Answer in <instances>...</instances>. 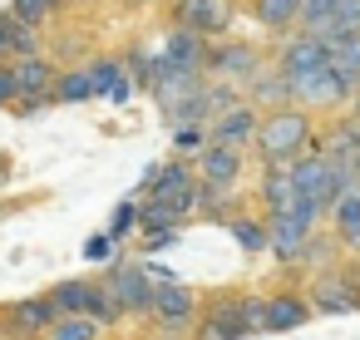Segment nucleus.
<instances>
[{
	"mask_svg": "<svg viewBox=\"0 0 360 340\" xmlns=\"http://www.w3.org/2000/svg\"><path fill=\"white\" fill-rule=\"evenodd\" d=\"M257 202H262L266 217H271V212H286V207L296 202L291 163H262V173H257Z\"/></svg>",
	"mask_w": 360,
	"mask_h": 340,
	"instance_id": "obj_20",
	"label": "nucleus"
},
{
	"mask_svg": "<svg viewBox=\"0 0 360 340\" xmlns=\"http://www.w3.org/2000/svg\"><path fill=\"white\" fill-rule=\"evenodd\" d=\"M153 65H158V55H153L148 45H129V50H124V70H129V79H134L139 94H148V84H153Z\"/></svg>",
	"mask_w": 360,
	"mask_h": 340,
	"instance_id": "obj_35",
	"label": "nucleus"
},
{
	"mask_svg": "<svg viewBox=\"0 0 360 340\" xmlns=\"http://www.w3.org/2000/svg\"><path fill=\"white\" fill-rule=\"evenodd\" d=\"M311 315H316V310H311L306 291H266V330H271V335L301 330Z\"/></svg>",
	"mask_w": 360,
	"mask_h": 340,
	"instance_id": "obj_18",
	"label": "nucleus"
},
{
	"mask_svg": "<svg viewBox=\"0 0 360 340\" xmlns=\"http://www.w3.org/2000/svg\"><path fill=\"white\" fill-rule=\"evenodd\" d=\"M311 148H321L316 143V114L311 109L281 104V109H266L262 114V129H257V143H252V153L262 163H296Z\"/></svg>",
	"mask_w": 360,
	"mask_h": 340,
	"instance_id": "obj_1",
	"label": "nucleus"
},
{
	"mask_svg": "<svg viewBox=\"0 0 360 340\" xmlns=\"http://www.w3.org/2000/svg\"><path fill=\"white\" fill-rule=\"evenodd\" d=\"M326 222H330V232H335V242L345 247V251H355L360 256V178L326 207Z\"/></svg>",
	"mask_w": 360,
	"mask_h": 340,
	"instance_id": "obj_16",
	"label": "nucleus"
},
{
	"mask_svg": "<svg viewBox=\"0 0 360 340\" xmlns=\"http://www.w3.org/2000/svg\"><path fill=\"white\" fill-rule=\"evenodd\" d=\"M0 340H6V320H0Z\"/></svg>",
	"mask_w": 360,
	"mask_h": 340,
	"instance_id": "obj_46",
	"label": "nucleus"
},
{
	"mask_svg": "<svg viewBox=\"0 0 360 340\" xmlns=\"http://www.w3.org/2000/svg\"><path fill=\"white\" fill-rule=\"evenodd\" d=\"M227 232H232L237 251H247V256H266V217H257V212H237V217H227Z\"/></svg>",
	"mask_w": 360,
	"mask_h": 340,
	"instance_id": "obj_26",
	"label": "nucleus"
},
{
	"mask_svg": "<svg viewBox=\"0 0 360 340\" xmlns=\"http://www.w3.org/2000/svg\"><path fill=\"white\" fill-rule=\"evenodd\" d=\"M345 109H350V114H355V119H360V89H355V94H350V104H345Z\"/></svg>",
	"mask_w": 360,
	"mask_h": 340,
	"instance_id": "obj_44",
	"label": "nucleus"
},
{
	"mask_svg": "<svg viewBox=\"0 0 360 340\" xmlns=\"http://www.w3.org/2000/svg\"><path fill=\"white\" fill-rule=\"evenodd\" d=\"M262 65H266V55H262L252 40H227V35H222V40H212V45H207L202 74H207V79H217V84H237V89H242Z\"/></svg>",
	"mask_w": 360,
	"mask_h": 340,
	"instance_id": "obj_7",
	"label": "nucleus"
},
{
	"mask_svg": "<svg viewBox=\"0 0 360 340\" xmlns=\"http://www.w3.org/2000/svg\"><path fill=\"white\" fill-rule=\"evenodd\" d=\"M0 320H6V340H45V330L60 320V306L50 291H40V296H20L11 306H0Z\"/></svg>",
	"mask_w": 360,
	"mask_h": 340,
	"instance_id": "obj_9",
	"label": "nucleus"
},
{
	"mask_svg": "<svg viewBox=\"0 0 360 340\" xmlns=\"http://www.w3.org/2000/svg\"><path fill=\"white\" fill-rule=\"evenodd\" d=\"M114 251H124V247H119L109 232H94V237L84 242V256H89V261H99V266H109V261H114Z\"/></svg>",
	"mask_w": 360,
	"mask_h": 340,
	"instance_id": "obj_39",
	"label": "nucleus"
},
{
	"mask_svg": "<svg viewBox=\"0 0 360 340\" xmlns=\"http://www.w3.org/2000/svg\"><path fill=\"white\" fill-rule=\"evenodd\" d=\"M326 45H340L345 35H360V0H335V11H330V25L316 30Z\"/></svg>",
	"mask_w": 360,
	"mask_h": 340,
	"instance_id": "obj_30",
	"label": "nucleus"
},
{
	"mask_svg": "<svg viewBox=\"0 0 360 340\" xmlns=\"http://www.w3.org/2000/svg\"><path fill=\"white\" fill-rule=\"evenodd\" d=\"M148 340H168V335H158V330H153V335H148Z\"/></svg>",
	"mask_w": 360,
	"mask_h": 340,
	"instance_id": "obj_45",
	"label": "nucleus"
},
{
	"mask_svg": "<svg viewBox=\"0 0 360 340\" xmlns=\"http://www.w3.org/2000/svg\"><path fill=\"white\" fill-rule=\"evenodd\" d=\"M207 143H212L207 119H183V124H173V153H178V158H198Z\"/></svg>",
	"mask_w": 360,
	"mask_h": 340,
	"instance_id": "obj_31",
	"label": "nucleus"
},
{
	"mask_svg": "<svg viewBox=\"0 0 360 340\" xmlns=\"http://www.w3.org/2000/svg\"><path fill=\"white\" fill-rule=\"evenodd\" d=\"M207 45H212V40H202L198 30H188V25H173L158 55H163L168 65H178V70H198V74H202V60H207Z\"/></svg>",
	"mask_w": 360,
	"mask_h": 340,
	"instance_id": "obj_22",
	"label": "nucleus"
},
{
	"mask_svg": "<svg viewBox=\"0 0 360 340\" xmlns=\"http://www.w3.org/2000/svg\"><path fill=\"white\" fill-rule=\"evenodd\" d=\"M291 183H296V197H311V202L326 212V207L355 183V168L326 158L321 148H311V153H301V158L291 163Z\"/></svg>",
	"mask_w": 360,
	"mask_h": 340,
	"instance_id": "obj_2",
	"label": "nucleus"
},
{
	"mask_svg": "<svg viewBox=\"0 0 360 340\" xmlns=\"http://www.w3.org/2000/svg\"><path fill=\"white\" fill-rule=\"evenodd\" d=\"M193 340H247L242 330V310H237V291H217L198 306V330Z\"/></svg>",
	"mask_w": 360,
	"mask_h": 340,
	"instance_id": "obj_13",
	"label": "nucleus"
},
{
	"mask_svg": "<svg viewBox=\"0 0 360 340\" xmlns=\"http://www.w3.org/2000/svg\"><path fill=\"white\" fill-rule=\"evenodd\" d=\"M257 129H262V109H257V104H247V99H237L232 109H222L217 119H207V133H212V143H222V148H237V153H252V143H257Z\"/></svg>",
	"mask_w": 360,
	"mask_h": 340,
	"instance_id": "obj_12",
	"label": "nucleus"
},
{
	"mask_svg": "<svg viewBox=\"0 0 360 340\" xmlns=\"http://www.w3.org/2000/svg\"><path fill=\"white\" fill-rule=\"evenodd\" d=\"M168 15H173V25H188V30H198L202 40H222V35L232 30L237 0H173Z\"/></svg>",
	"mask_w": 360,
	"mask_h": 340,
	"instance_id": "obj_10",
	"label": "nucleus"
},
{
	"mask_svg": "<svg viewBox=\"0 0 360 340\" xmlns=\"http://www.w3.org/2000/svg\"><path fill=\"white\" fill-rule=\"evenodd\" d=\"M45 340H104V325L94 315H60L45 330Z\"/></svg>",
	"mask_w": 360,
	"mask_h": 340,
	"instance_id": "obj_32",
	"label": "nucleus"
},
{
	"mask_svg": "<svg viewBox=\"0 0 360 340\" xmlns=\"http://www.w3.org/2000/svg\"><path fill=\"white\" fill-rule=\"evenodd\" d=\"M242 6H247V15H252L262 30H271V35L296 30V15H301V0H242Z\"/></svg>",
	"mask_w": 360,
	"mask_h": 340,
	"instance_id": "obj_24",
	"label": "nucleus"
},
{
	"mask_svg": "<svg viewBox=\"0 0 360 340\" xmlns=\"http://www.w3.org/2000/svg\"><path fill=\"white\" fill-rule=\"evenodd\" d=\"M316 143H321V153L326 158H335V163H350L355 168V158H360V119L345 109V114H335L326 129H316Z\"/></svg>",
	"mask_w": 360,
	"mask_h": 340,
	"instance_id": "obj_15",
	"label": "nucleus"
},
{
	"mask_svg": "<svg viewBox=\"0 0 360 340\" xmlns=\"http://www.w3.org/2000/svg\"><path fill=\"white\" fill-rule=\"evenodd\" d=\"M198 183H212V188H242V173H247V153L237 148H222V143H207L198 158Z\"/></svg>",
	"mask_w": 360,
	"mask_h": 340,
	"instance_id": "obj_14",
	"label": "nucleus"
},
{
	"mask_svg": "<svg viewBox=\"0 0 360 340\" xmlns=\"http://www.w3.org/2000/svg\"><path fill=\"white\" fill-rule=\"evenodd\" d=\"M306 301H311L316 315H350V310H360V266L335 261L330 271L311 276Z\"/></svg>",
	"mask_w": 360,
	"mask_h": 340,
	"instance_id": "obj_5",
	"label": "nucleus"
},
{
	"mask_svg": "<svg viewBox=\"0 0 360 340\" xmlns=\"http://www.w3.org/2000/svg\"><path fill=\"white\" fill-rule=\"evenodd\" d=\"M50 104H55L50 94H20V99H15L11 109H15V119H40V114H45Z\"/></svg>",
	"mask_w": 360,
	"mask_h": 340,
	"instance_id": "obj_40",
	"label": "nucleus"
},
{
	"mask_svg": "<svg viewBox=\"0 0 360 340\" xmlns=\"http://www.w3.org/2000/svg\"><path fill=\"white\" fill-rule=\"evenodd\" d=\"M139 197H163L173 207H183L193 217V202H198V168L193 158H168V163H148L143 168V183H139Z\"/></svg>",
	"mask_w": 360,
	"mask_h": 340,
	"instance_id": "obj_3",
	"label": "nucleus"
},
{
	"mask_svg": "<svg viewBox=\"0 0 360 340\" xmlns=\"http://www.w3.org/2000/svg\"><path fill=\"white\" fill-rule=\"evenodd\" d=\"M50 99H55V104H89V99H94V79H89V70H55Z\"/></svg>",
	"mask_w": 360,
	"mask_h": 340,
	"instance_id": "obj_27",
	"label": "nucleus"
},
{
	"mask_svg": "<svg viewBox=\"0 0 360 340\" xmlns=\"http://www.w3.org/2000/svg\"><path fill=\"white\" fill-rule=\"evenodd\" d=\"M330 11H335V0H301V15H296V30H326L330 25Z\"/></svg>",
	"mask_w": 360,
	"mask_h": 340,
	"instance_id": "obj_38",
	"label": "nucleus"
},
{
	"mask_svg": "<svg viewBox=\"0 0 360 340\" xmlns=\"http://www.w3.org/2000/svg\"><path fill=\"white\" fill-rule=\"evenodd\" d=\"M0 25H6V35H11V55H15V60H20V55H45L40 25L20 20V15H11V11H0Z\"/></svg>",
	"mask_w": 360,
	"mask_h": 340,
	"instance_id": "obj_28",
	"label": "nucleus"
},
{
	"mask_svg": "<svg viewBox=\"0 0 360 340\" xmlns=\"http://www.w3.org/2000/svg\"><path fill=\"white\" fill-rule=\"evenodd\" d=\"M291 79V104L311 109V114H335L350 104V84L335 74V65H321V70H306V74H286Z\"/></svg>",
	"mask_w": 360,
	"mask_h": 340,
	"instance_id": "obj_8",
	"label": "nucleus"
},
{
	"mask_svg": "<svg viewBox=\"0 0 360 340\" xmlns=\"http://www.w3.org/2000/svg\"><path fill=\"white\" fill-rule=\"evenodd\" d=\"M104 232H109V237H114V242L124 247V242H129V237L139 232V197H124V202H119V207L109 212V227H104Z\"/></svg>",
	"mask_w": 360,
	"mask_h": 340,
	"instance_id": "obj_36",
	"label": "nucleus"
},
{
	"mask_svg": "<svg viewBox=\"0 0 360 340\" xmlns=\"http://www.w3.org/2000/svg\"><path fill=\"white\" fill-rule=\"evenodd\" d=\"M11 15H20V20H30V25H40L45 30V20L55 15V11H65V0H11L6 6Z\"/></svg>",
	"mask_w": 360,
	"mask_h": 340,
	"instance_id": "obj_37",
	"label": "nucleus"
},
{
	"mask_svg": "<svg viewBox=\"0 0 360 340\" xmlns=\"http://www.w3.org/2000/svg\"><path fill=\"white\" fill-rule=\"evenodd\" d=\"M104 286L114 291V301L124 306V315H143V320H148L158 281L148 276V266H143V261H134V256H124V251H119V256L109 261V271H104Z\"/></svg>",
	"mask_w": 360,
	"mask_h": 340,
	"instance_id": "obj_6",
	"label": "nucleus"
},
{
	"mask_svg": "<svg viewBox=\"0 0 360 340\" xmlns=\"http://www.w3.org/2000/svg\"><path fill=\"white\" fill-rule=\"evenodd\" d=\"M15 55H11V35H6V25H0V65H11Z\"/></svg>",
	"mask_w": 360,
	"mask_h": 340,
	"instance_id": "obj_43",
	"label": "nucleus"
},
{
	"mask_svg": "<svg viewBox=\"0 0 360 340\" xmlns=\"http://www.w3.org/2000/svg\"><path fill=\"white\" fill-rule=\"evenodd\" d=\"M89 79H94V99H109V104H129L139 89L124 70V55H99L89 65Z\"/></svg>",
	"mask_w": 360,
	"mask_h": 340,
	"instance_id": "obj_17",
	"label": "nucleus"
},
{
	"mask_svg": "<svg viewBox=\"0 0 360 340\" xmlns=\"http://www.w3.org/2000/svg\"><path fill=\"white\" fill-rule=\"evenodd\" d=\"M330 65L350 89H360V35H345L340 45H330Z\"/></svg>",
	"mask_w": 360,
	"mask_h": 340,
	"instance_id": "obj_34",
	"label": "nucleus"
},
{
	"mask_svg": "<svg viewBox=\"0 0 360 340\" xmlns=\"http://www.w3.org/2000/svg\"><path fill=\"white\" fill-rule=\"evenodd\" d=\"M178 232H183V227H158V232H143L139 251H168V247L178 242Z\"/></svg>",
	"mask_w": 360,
	"mask_h": 340,
	"instance_id": "obj_41",
	"label": "nucleus"
},
{
	"mask_svg": "<svg viewBox=\"0 0 360 340\" xmlns=\"http://www.w3.org/2000/svg\"><path fill=\"white\" fill-rule=\"evenodd\" d=\"M20 99V84H15V70L11 65H0V109H11Z\"/></svg>",
	"mask_w": 360,
	"mask_h": 340,
	"instance_id": "obj_42",
	"label": "nucleus"
},
{
	"mask_svg": "<svg viewBox=\"0 0 360 340\" xmlns=\"http://www.w3.org/2000/svg\"><path fill=\"white\" fill-rule=\"evenodd\" d=\"M11 70H15L20 94H50V84H55V60L50 55H20V60H11Z\"/></svg>",
	"mask_w": 360,
	"mask_h": 340,
	"instance_id": "obj_25",
	"label": "nucleus"
},
{
	"mask_svg": "<svg viewBox=\"0 0 360 340\" xmlns=\"http://www.w3.org/2000/svg\"><path fill=\"white\" fill-rule=\"evenodd\" d=\"M242 99H247V104H257L262 114H266V109H281V104H291V79L266 60V65L242 84Z\"/></svg>",
	"mask_w": 360,
	"mask_h": 340,
	"instance_id": "obj_19",
	"label": "nucleus"
},
{
	"mask_svg": "<svg viewBox=\"0 0 360 340\" xmlns=\"http://www.w3.org/2000/svg\"><path fill=\"white\" fill-rule=\"evenodd\" d=\"M50 296H55L60 315H94V306H99V296H104V281L75 276V281H60Z\"/></svg>",
	"mask_w": 360,
	"mask_h": 340,
	"instance_id": "obj_23",
	"label": "nucleus"
},
{
	"mask_svg": "<svg viewBox=\"0 0 360 340\" xmlns=\"http://www.w3.org/2000/svg\"><path fill=\"white\" fill-rule=\"evenodd\" d=\"M271 65L281 74H306V70L330 65V45L311 30H286V35H276V60Z\"/></svg>",
	"mask_w": 360,
	"mask_h": 340,
	"instance_id": "obj_11",
	"label": "nucleus"
},
{
	"mask_svg": "<svg viewBox=\"0 0 360 340\" xmlns=\"http://www.w3.org/2000/svg\"><path fill=\"white\" fill-rule=\"evenodd\" d=\"M188 212L163 202V197H139V232H158V227H183Z\"/></svg>",
	"mask_w": 360,
	"mask_h": 340,
	"instance_id": "obj_29",
	"label": "nucleus"
},
{
	"mask_svg": "<svg viewBox=\"0 0 360 340\" xmlns=\"http://www.w3.org/2000/svg\"><path fill=\"white\" fill-rule=\"evenodd\" d=\"M65 6H75V0H65Z\"/></svg>",
	"mask_w": 360,
	"mask_h": 340,
	"instance_id": "obj_48",
	"label": "nucleus"
},
{
	"mask_svg": "<svg viewBox=\"0 0 360 340\" xmlns=\"http://www.w3.org/2000/svg\"><path fill=\"white\" fill-rule=\"evenodd\" d=\"M355 178H360V158H355Z\"/></svg>",
	"mask_w": 360,
	"mask_h": 340,
	"instance_id": "obj_47",
	"label": "nucleus"
},
{
	"mask_svg": "<svg viewBox=\"0 0 360 340\" xmlns=\"http://www.w3.org/2000/svg\"><path fill=\"white\" fill-rule=\"evenodd\" d=\"M198 306H202L198 291H188L183 281H158L148 320H153V330L168 335V340H193V330H198Z\"/></svg>",
	"mask_w": 360,
	"mask_h": 340,
	"instance_id": "obj_4",
	"label": "nucleus"
},
{
	"mask_svg": "<svg viewBox=\"0 0 360 340\" xmlns=\"http://www.w3.org/2000/svg\"><path fill=\"white\" fill-rule=\"evenodd\" d=\"M237 310H242V330L252 335H271L266 330V291H237Z\"/></svg>",
	"mask_w": 360,
	"mask_h": 340,
	"instance_id": "obj_33",
	"label": "nucleus"
},
{
	"mask_svg": "<svg viewBox=\"0 0 360 340\" xmlns=\"http://www.w3.org/2000/svg\"><path fill=\"white\" fill-rule=\"evenodd\" d=\"M335 261H345V247L335 242V232H311L306 242H301V251H296V261H291V271H306V276H321V271H330Z\"/></svg>",
	"mask_w": 360,
	"mask_h": 340,
	"instance_id": "obj_21",
	"label": "nucleus"
}]
</instances>
